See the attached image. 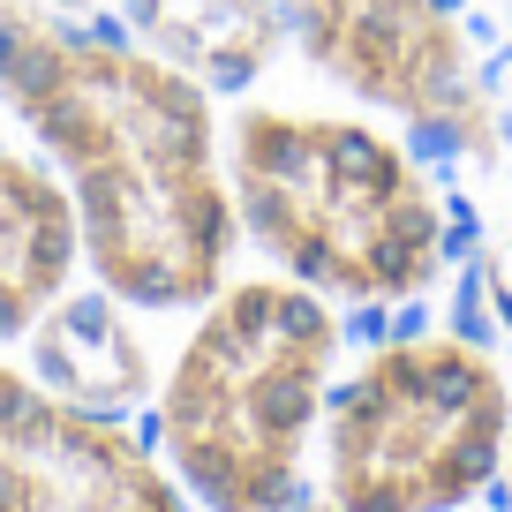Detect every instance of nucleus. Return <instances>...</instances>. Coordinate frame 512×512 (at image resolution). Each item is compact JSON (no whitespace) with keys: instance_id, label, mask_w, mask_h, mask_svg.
Segmentation results:
<instances>
[{"instance_id":"nucleus-1","label":"nucleus","mask_w":512,"mask_h":512,"mask_svg":"<svg viewBox=\"0 0 512 512\" xmlns=\"http://www.w3.org/2000/svg\"><path fill=\"white\" fill-rule=\"evenodd\" d=\"M0 106L61 174L83 272L144 317H189L241 264L226 91L136 31L0 0Z\"/></svg>"},{"instance_id":"nucleus-2","label":"nucleus","mask_w":512,"mask_h":512,"mask_svg":"<svg viewBox=\"0 0 512 512\" xmlns=\"http://www.w3.org/2000/svg\"><path fill=\"white\" fill-rule=\"evenodd\" d=\"M226 181L241 249L347 317H415L460 287V189L400 121L354 98L234 91Z\"/></svg>"},{"instance_id":"nucleus-3","label":"nucleus","mask_w":512,"mask_h":512,"mask_svg":"<svg viewBox=\"0 0 512 512\" xmlns=\"http://www.w3.org/2000/svg\"><path fill=\"white\" fill-rule=\"evenodd\" d=\"M354 324L317 287L256 264L189 309L144 437L204 512H287L317 482V430Z\"/></svg>"},{"instance_id":"nucleus-4","label":"nucleus","mask_w":512,"mask_h":512,"mask_svg":"<svg viewBox=\"0 0 512 512\" xmlns=\"http://www.w3.org/2000/svg\"><path fill=\"white\" fill-rule=\"evenodd\" d=\"M512 452V362L452 317L354 339L317 430V490L347 512H475Z\"/></svg>"},{"instance_id":"nucleus-5","label":"nucleus","mask_w":512,"mask_h":512,"mask_svg":"<svg viewBox=\"0 0 512 512\" xmlns=\"http://www.w3.org/2000/svg\"><path fill=\"white\" fill-rule=\"evenodd\" d=\"M287 61L317 91L400 121L437 166L467 181L512 159L505 76L467 0H279Z\"/></svg>"},{"instance_id":"nucleus-6","label":"nucleus","mask_w":512,"mask_h":512,"mask_svg":"<svg viewBox=\"0 0 512 512\" xmlns=\"http://www.w3.org/2000/svg\"><path fill=\"white\" fill-rule=\"evenodd\" d=\"M0 512H204L128 415H98L0 362Z\"/></svg>"},{"instance_id":"nucleus-7","label":"nucleus","mask_w":512,"mask_h":512,"mask_svg":"<svg viewBox=\"0 0 512 512\" xmlns=\"http://www.w3.org/2000/svg\"><path fill=\"white\" fill-rule=\"evenodd\" d=\"M23 354H31L23 369H31L46 392H61V400H76V407H98V415H128V422L151 407L159 369H166L159 347H151V332H144V309L106 294L98 279H91V294L68 287L61 302L31 324Z\"/></svg>"},{"instance_id":"nucleus-8","label":"nucleus","mask_w":512,"mask_h":512,"mask_svg":"<svg viewBox=\"0 0 512 512\" xmlns=\"http://www.w3.org/2000/svg\"><path fill=\"white\" fill-rule=\"evenodd\" d=\"M83 226L61 174L38 151L0 144V347H23L31 324L76 287Z\"/></svg>"},{"instance_id":"nucleus-9","label":"nucleus","mask_w":512,"mask_h":512,"mask_svg":"<svg viewBox=\"0 0 512 512\" xmlns=\"http://www.w3.org/2000/svg\"><path fill=\"white\" fill-rule=\"evenodd\" d=\"M113 8H121V23L136 38L189 61L219 91H256L287 61L279 0H113Z\"/></svg>"},{"instance_id":"nucleus-10","label":"nucleus","mask_w":512,"mask_h":512,"mask_svg":"<svg viewBox=\"0 0 512 512\" xmlns=\"http://www.w3.org/2000/svg\"><path fill=\"white\" fill-rule=\"evenodd\" d=\"M287 512H347V505H332V497H324V490H317V482H309V490H302V497H294V505H287Z\"/></svg>"},{"instance_id":"nucleus-11","label":"nucleus","mask_w":512,"mask_h":512,"mask_svg":"<svg viewBox=\"0 0 512 512\" xmlns=\"http://www.w3.org/2000/svg\"><path fill=\"white\" fill-rule=\"evenodd\" d=\"M497 512H512V452H505V475H497Z\"/></svg>"},{"instance_id":"nucleus-12","label":"nucleus","mask_w":512,"mask_h":512,"mask_svg":"<svg viewBox=\"0 0 512 512\" xmlns=\"http://www.w3.org/2000/svg\"><path fill=\"white\" fill-rule=\"evenodd\" d=\"M53 8H76V16H83V8H91V0H53Z\"/></svg>"}]
</instances>
